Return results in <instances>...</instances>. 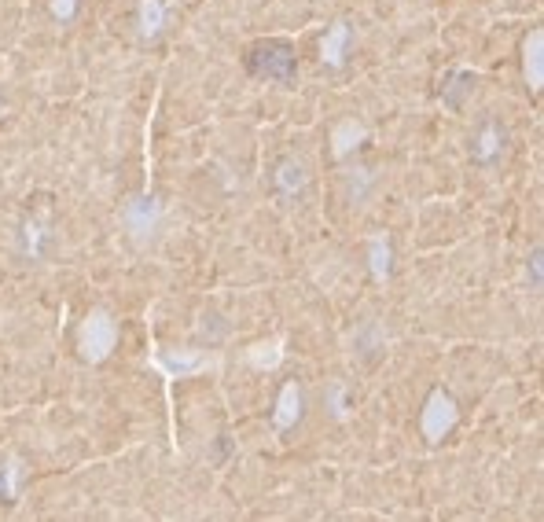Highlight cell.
Masks as SVG:
<instances>
[{
	"instance_id": "52a82bcc",
	"label": "cell",
	"mask_w": 544,
	"mask_h": 522,
	"mask_svg": "<svg viewBox=\"0 0 544 522\" xmlns=\"http://www.w3.org/2000/svg\"><path fill=\"white\" fill-rule=\"evenodd\" d=\"M522 78L533 92L541 89L544 81V30H533L522 45Z\"/></svg>"
},
{
	"instance_id": "6da1fadb",
	"label": "cell",
	"mask_w": 544,
	"mask_h": 522,
	"mask_svg": "<svg viewBox=\"0 0 544 522\" xmlns=\"http://www.w3.org/2000/svg\"><path fill=\"white\" fill-rule=\"evenodd\" d=\"M247 74L250 78H265V81H280V85H291L298 74V56L291 41H280V37H269V41H254L247 52Z\"/></svg>"
},
{
	"instance_id": "ac0fdd59",
	"label": "cell",
	"mask_w": 544,
	"mask_h": 522,
	"mask_svg": "<svg viewBox=\"0 0 544 522\" xmlns=\"http://www.w3.org/2000/svg\"><path fill=\"white\" fill-rule=\"evenodd\" d=\"M15 478H19V460L4 467V475H0V497H15Z\"/></svg>"
},
{
	"instance_id": "7c38bea8",
	"label": "cell",
	"mask_w": 544,
	"mask_h": 522,
	"mask_svg": "<svg viewBox=\"0 0 544 522\" xmlns=\"http://www.w3.org/2000/svg\"><path fill=\"white\" fill-rule=\"evenodd\" d=\"M500 148H504V129H500L493 118H486L482 129H478V137H475V159L493 162L500 155Z\"/></svg>"
},
{
	"instance_id": "d6986e66",
	"label": "cell",
	"mask_w": 544,
	"mask_h": 522,
	"mask_svg": "<svg viewBox=\"0 0 544 522\" xmlns=\"http://www.w3.org/2000/svg\"><path fill=\"white\" fill-rule=\"evenodd\" d=\"M48 8H52V15H56L59 23H70L78 15V0H52Z\"/></svg>"
},
{
	"instance_id": "5b68a950",
	"label": "cell",
	"mask_w": 544,
	"mask_h": 522,
	"mask_svg": "<svg viewBox=\"0 0 544 522\" xmlns=\"http://www.w3.org/2000/svg\"><path fill=\"white\" fill-rule=\"evenodd\" d=\"M155 368H159L166 379H181V375H199L206 372V368H214L217 361H210V357H203L199 350H184V353H170V357H155Z\"/></svg>"
},
{
	"instance_id": "3957f363",
	"label": "cell",
	"mask_w": 544,
	"mask_h": 522,
	"mask_svg": "<svg viewBox=\"0 0 544 522\" xmlns=\"http://www.w3.org/2000/svg\"><path fill=\"white\" fill-rule=\"evenodd\" d=\"M456 416H460V412H456V401L449 398L445 390H434L431 398H427V405H423V420H420L427 442H442L445 434L456 427Z\"/></svg>"
},
{
	"instance_id": "30bf717a",
	"label": "cell",
	"mask_w": 544,
	"mask_h": 522,
	"mask_svg": "<svg viewBox=\"0 0 544 522\" xmlns=\"http://www.w3.org/2000/svg\"><path fill=\"white\" fill-rule=\"evenodd\" d=\"M272 184H276V192L284 195V199H295V195L306 188V170H302V162L280 159L276 162V170H272Z\"/></svg>"
},
{
	"instance_id": "ba28073f",
	"label": "cell",
	"mask_w": 544,
	"mask_h": 522,
	"mask_svg": "<svg viewBox=\"0 0 544 522\" xmlns=\"http://www.w3.org/2000/svg\"><path fill=\"white\" fill-rule=\"evenodd\" d=\"M346 48H350V26L339 19V23H331V30L324 34V41H320V63L339 70L342 63H346Z\"/></svg>"
},
{
	"instance_id": "e0dca14e",
	"label": "cell",
	"mask_w": 544,
	"mask_h": 522,
	"mask_svg": "<svg viewBox=\"0 0 544 522\" xmlns=\"http://www.w3.org/2000/svg\"><path fill=\"white\" fill-rule=\"evenodd\" d=\"M45 239H48L45 228H37L34 221H26V225H23V250L30 254V258H37V254H41V243H45Z\"/></svg>"
},
{
	"instance_id": "277c9868",
	"label": "cell",
	"mask_w": 544,
	"mask_h": 522,
	"mask_svg": "<svg viewBox=\"0 0 544 522\" xmlns=\"http://www.w3.org/2000/svg\"><path fill=\"white\" fill-rule=\"evenodd\" d=\"M125 228L133 232L136 239H148L155 228H159V217H162V206L159 199H151V195H133L129 203H125Z\"/></svg>"
},
{
	"instance_id": "2e32d148",
	"label": "cell",
	"mask_w": 544,
	"mask_h": 522,
	"mask_svg": "<svg viewBox=\"0 0 544 522\" xmlns=\"http://www.w3.org/2000/svg\"><path fill=\"white\" fill-rule=\"evenodd\" d=\"M247 361L254 364V368H276V364L284 361V342H254Z\"/></svg>"
},
{
	"instance_id": "9c48e42d",
	"label": "cell",
	"mask_w": 544,
	"mask_h": 522,
	"mask_svg": "<svg viewBox=\"0 0 544 522\" xmlns=\"http://www.w3.org/2000/svg\"><path fill=\"white\" fill-rule=\"evenodd\" d=\"M166 26V0H140L136 4V34L140 41H155Z\"/></svg>"
},
{
	"instance_id": "9a60e30c",
	"label": "cell",
	"mask_w": 544,
	"mask_h": 522,
	"mask_svg": "<svg viewBox=\"0 0 544 522\" xmlns=\"http://www.w3.org/2000/svg\"><path fill=\"white\" fill-rule=\"evenodd\" d=\"M368 265H372V276L379 280V284L390 276V239L386 236L368 239Z\"/></svg>"
},
{
	"instance_id": "7a4b0ae2",
	"label": "cell",
	"mask_w": 544,
	"mask_h": 522,
	"mask_svg": "<svg viewBox=\"0 0 544 522\" xmlns=\"http://www.w3.org/2000/svg\"><path fill=\"white\" fill-rule=\"evenodd\" d=\"M78 346H81V357L89 364H100L111 357V350L118 346V324H114V317L107 309H92L89 317L81 320Z\"/></svg>"
},
{
	"instance_id": "4fadbf2b",
	"label": "cell",
	"mask_w": 544,
	"mask_h": 522,
	"mask_svg": "<svg viewBox=\"0 0 544 522\" xmlns=\"http://www.w3.org/2000/svg\"><path fill=\"white\" fill-rule=\"evenodd\" d=\"M361 140H364V125L346 118V122H339L335 125V133H331V155H335V159H346Z\"/></svg>"
},
{
	"instance_id": "ffe728a7",
	"label": "cell",
	"mask_w": 544,
	"mask_h": 522,
	"mask_svg": "<svg viewBox=\"0 0 544 522\" xmlns=\"http://www.w3.org/2000/svg\"><path fill=\"white\" fill-rule=\"evenodd\" d=\"M331 405H335V416H339V420H346V416H350V409H346V390H342V386H335V390H331Z\"/></svg>"
},
{
	"instance_id": "8fae6325",
	"label": "cell",
	"mask_w": 544,
	"mask_h": 522,
	"mask_svg": "<svg viewBox=\"0 0 544 522\" xmlns=\"http://www.w3.org/2000/svg\"><path fill=\"white\" fill-rule=\"evenodd\" d=\"M298 416H302V390H298V383H287L284 390H280V398H276V416H272V423H276V431H291L298 423Z\"/></svg>"
},
{
	"instance_id": "5bb4252c",
	"label": "cell",
	"mask_w": 544,
	"mask_h": 522,
	"mask_svg": "<svg viewBox=\"0 0 544 522\" xmlns=\"http://www.w3.org/2000/svg\"><path fill=\"white\" fill-rule=\"evenodd\" d=\"M353 350L361 353L364 361H375V357L383 353V328H379L375 320L361 324V328H357V335H353Z\"/></svg>"
},
{
	"instance_id": "8992f818",
	"label": "cell",
	"mask_w": 544,
	"mask_h": 522,
	"mask_svg": "<svg viewBox=\"0 0 544 522\" xmlns=\"http://www.w3.org/2000/svg\"><path fill=\"white\" fill-rule=\"evenodd\" d=\"M471 92H475V70L456 67L453 74L442 81V107L456 114L467 100H471Z\"/></svg>"
},
{
	"instance_id": "44dd1931",
	"label": "cell",
	"mask_w": 544,
	"mask_h": 522,
	"mask_svg": "<svg viewBox=\"0 0 544 522\" xmlns=\"http://www.w3.org/2000/svg\"><path fill=\"white\" fill-rule=\"evenodd\" d=\"M530 269H533V287H541V247H533Z\"/></svg>"
}]
</instances>
